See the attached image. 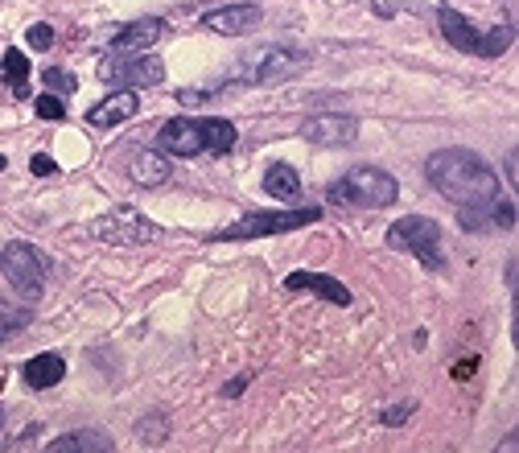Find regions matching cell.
Returning <instances> with one entry per match:
<instances>
[{"label":"cell","instance_id":"cell-1","mask_svg":"<svg viewBox=\"0 0 519 453\" xmlns=\"http://www.w3.org/2000/svg\"><path fill=\"white\" fill-rule=\"evenodd\" d=\"M429 182L458 206V211H491L503 194L499 173L470 149H441L429 157Z\"/></svg>","mask_w":519,"mask_h":453},{"label":"cell","instance_id":"cell-2","mask_svg":"<svg viewBox=\"0 0 519 453\" xmlns=\"http://www.w3.org/2000/svg\"><path fill=\"white\" fill-rule=\"evenodd\" d=\"M330 202H346V206H371V211H384L400 198V186L392 173L384 169H371V165H359L351 169L346 178H338L330 190H326Z\"/></svg>","mask_w":519,"mask_h":453},{"label":"cell","instance_id":"cell-3","mask_svg":"<svg viewBox=\"0 0 519 453\" xmlns=\"http://www.w3.org/2000/svg\"><path fill=\"white\" fill-rule=\"evenodd\" d=\"M305 66H309V58L297 46H260V50H252L244 62H239L235 79L239 83H256V87H276V83L297 79Z\"/></svg>","mask_w":519,"mask_h":453},{"label":"cell","instance_id":"cell-4","mask_svg":"<svg viewBox=\"0 0 519 453\" xmlns=\"http://www.w3.org/2000/svg\"><path fill=\"white\" fill-rule=\"evenodd\" d=\"M437 21H441V33L449 38V46L454 50H466V54H482V58H499L507 46H511V25L503 29H487L482 33L470 17H462L458 9H449V5H441L437 9Z\"/></svg>","mask_w":519,"mask_h":453},{"label":"cell","instance_id":"cell-5","mask_svg":"<svg viewBox=\"0 0 519 453\" xmlns=\"http://www.w3.org/2000/svg\"><path fill=\"white\" fill-rule=\"evenodd\" d=\"M388 248L412 252L425 268H445V248H441V227L425 215H404L388 227Z\"/></svg>","mask_w":519,"mask_h":453},{"label":"cell","instance_id":"cell-6","mask_svg":"<svg viewBox=\"0 0 519 453\" xmlns=\"http://www.w3.org/2000/svg\"><path fill=\"white\" fill-rule=\"evenodd\" d=\"M322 211L318 206H301V211H252L239 223L223 227L215 239H264V235H281V231H297V227H309L318 223Z\"/></svg>","mask_w":519,"mask_h":453},{"label":"cell","instance_id":"cell-7","mask_svg":"<svg viewBox=\"0 0 519 453\" xmlns=\"http://www.w3.org/2000/svg\"><path fill=\"white\" fill-rule=\"evenodd\" d=\"M99 79L120 91L157 87L165 79V66H161V58H149V54H112L99 62Z\"/></svg>","mask_w":519,"mask_h":453},{"label":"cell","instance_id":"cell-8","mask_svg":"<svg viewBox=\"0 0 519 453\" xmlns=\"http://www.w3.org/2000/svg\"><path fill=\"white\" fill-rule=\"evenodd\" d=\"M91 235L103 243H120V248H136V243H153L161 231L141 211H132V206H112L108 215H99L91 223Z\"/></svg>","mask_w":519,"mask_h":453},{"label":"cell","instance_id":"cell-9","mask_svg":"<svg viewBox=\"0 0 519 453\" xmlns=\"http://www.w3.org/2000/svg\"><path fill=\"white\" fill-rule=\"evenodd\" d=\"M0 272L9 276V285L21 297H38L46 285V256L38 248H29V243H9L0 252Z\"/></svg>","mask_w":519,"mask_h":453},{"label":"cell","instance_id":"cell-10","mask_svg":"<svg viewBox=\"0 0 519 453\" xmlns=\"http://www.w3.org/2000/svg\"><path fill=\"white\" fill-rule=\"evenodd\" d=\"M260 21H264L260 5H227V9H215L202 17V25L211 33H223V38H244V33L256 29Z\"/></svg>","mask_w":519,"mask_h":453},{"label":"cell","instance_id":"cell-11","mask_svg":"<svg viewBox=\"0 0 519 453\" xmlns=\"http://www.w3.org/2000/svg\"><path fill=\"white\" fill-rule=\"evenodd\" d=\"M301 136L314 145H351L359 136V120L351 116H314L301 124Z\"/></svg>","mask_w":519,"mask_h":453},{"label":"cell","instance_id":"cell-12","mask_svg":"<svg viewBox=\"0 0 519 453\" xmlns=\"http://www.w3.org/2000/svg\"><path fill=\"white\" fill-rule=\"evenodd\" d=\"M157 141H161V149L173 153V157H198V153H206V149H202L198 120H186V116L165 120L161 132H157Z\"/></svg>","mask_w":519,"mask_h":453},{"label":"cell","instance_id":"cell-13","mask_svg":"<svg viewBox=\"0 0 519 453\" xmlns=\"http://www.w3.org/2000/svg\"><path fill=\"white\" fill-rule=\"evenodd\" d=\"M161 38H165V21L161 17H141V21L124 25L112 38V46H116V54H141V50L157 46Z\"/></svg>","mask_w":519,"mask_h":453},{"label":"cell","instance_id":"cell-14","mask_svg":"<svg viewBox=\"0 0 519 453\" xmlns=\"http://www.w3.org/2000/svg\"><path fill=\"white\" fill-rule=\"evenodd\" d=\"M136 112H141V99H136V91H116V95H108L103 103H95L87 120H91L95 128H116V124L132 120Z\"/></svg>","mask_w":519,"mask_h":453},{"label":"cell","instance_id":"cell-15","mask_svg":"<svg viewBox=\"0 0 519 453\" xmlns=\"http://www.w3.org/2000/svg\"><path fill=\"white\" fill-rule=\"evenodd\" d=\"M285 289H309V293H318L330 305H351V289L338 285L334 276H326V272H289Z\"/></svg>","mask_w":519,"mask_h":453},{"label":"cell","instance_id":"cell-16","mask_svg":"<svg viewBox=\"0 0 519 453\" xmlns=\"http://www.w3.org/2000/svg\"><path fill=\"white\" fill-rule=\"evenodd\" d=\"M169 157L165 153H153V149H141L132 161H128V178L136 186H165L169 182Z\"/></svg>","mask_w":519,"mask_h":453},{"label":"cell","instance_id":"cell-17","mask_svg":"<svg viewBox=\"0 0 519 453\" xmlns=\"http://www.w3.org/2000/svg\"><path fill=\"white\" fill-rule=\"evenodd\" d=\"M198 132H202V149L206 153H231L235 149V124L231 120H223V116H206V120H198Z\"/></svg>","mask_w":519,"mask_h":453},{"label":"cell","instance_id":"cell-18","mask_svg":"<svg viewBox=\"0 0 519 453\" xmlns=\"http://www.w3.org/2000/svg\"><path fill=\"white\" fill-rule=\"evenodd\" d=\"M62 375H66V363H62V355H38V359H29L25 363V383L29 388H54V383H62Z\"/></svg>","mask_w":519,"mask_h":453},{"label":"cell","instance_id":"cell-19","mask_svg":"<svg viewBox=\"0 0 519 453\" xmlns=\"http://www.w3.org/2000/svg\"><path fill=\"white\" fill-rule=\"evenodd\" d=\"M264 190H268L272 198H281V202H293V198L301 194V178H297V169H293V165H285V161L268 165V173H264Z\"/></svg>","mask_w":519,"mask_h":453},{"label":"cell","instance_id":"cell-20","mask_svg":"<svg viewBox=\"0 0 519 453\" xmlns=\"http://www.w3.org/2000/svg\"><path fill=\"white\" fill-rule=\"evenodd\" d=\"M50 453H103V449H112V437L108 433H71V437H58L46 445Z\"/></svg>","mask_w":519,"mask_h":453},{"label":"cell","instance_id":"cell-21","mask_svg":"<svg viewBox=\"0 0 519 453\" xmlns=\"http://www.w3.org/2000/svg\"><path fill=\"white\" fill-rule=\"evenodd\" d=\"M0 71H5V83L17 99L29 95V58L21 50H5V62H0Z\"/></svg>","mask_w":519,"mask_h":453},{"label":"cell","instance_id":"cell-22","mask_svg":"<svg viewBox=\"0 0 519 453\" xmlns=\"http://www.w3.org/2000/svg\"><path fill=\"white\" fill-rule=\"evenodd\" d=\"M29 322H33V309H29V305L0 301V342H5V338H17Z\"/></svg>","mask_w":519,"mask_h":453},{"label":"cell","instance_id":"cell-23","mask_svg":"<svg viewBox=\"0 0 519 453\" xmlns=\"http://www.w3.org/2000/svg\"><path fill=\"white\" fill-rule=\"evenodd\" d=\"M25 42H29V50H50L54 46V29L50 25H29Z\"/></svg>","mask_w":519,"mask_h":453},{"label":"cell","instance_id":"cell-24","mask_svg":"<svg viewBox=\"0 0 519 453\" xmlns=\"http://www.w3.org/2000/svg\"><path fill=\"white\" fill-rule=\"evenodd\" d=\"M42 79H46V87H54V91H75V87H79V79H75L71 71H58V66H54V71H42Z\"/></svg>","mask_w":519,"mask_h":453},{"label":"cell","instance_id":"cell-25","mask_svg":"<svg viewBox=\"0 0 519 453\" xmlns=\"http://www.w3.org/2000/svg\"><path fill=\"white\" fill-rule=\"evenodd\" d=\"M38 116H42V120H62V116H66L62 99H58V95H42V99H38Z\"/></svg>","mask_w":519,"mask_h":453},{"label":"cell","instance_id":"cell-26","mask_svg":"<svg viewBox=\"0 0 519 453\" xmlns=\"http://www.w3.org/2000/svg\"><path fill=\"white\" fill-rule=\"evenodd\" d=\"M29 169L38 173V178H54V173H58L54 157H46V153H38V157H33V161H29Z\"/></svg>","mask_w":519,"mask_h":453},{"label":"cell","instance_id":"cell-27","mask_svg":"<svg viewBox=\"0 0 519 453\" xmlns=\"http://www.w3.org/2000/svg\"><path fill=\"white\" fill-rule=\"evenodd\" d=\"M404 416H412V404H408V400H404V404H392V408H384V416H379V421H384V425H400Z\"/></svg>","mask_w":519,"mask_h":453},{"label":"cell","instance_id":"cell-28","mask_svg":"<svg viewBox=\"0 0 519 453\" xmlns=\"http://www.w3.org/2000/svg\"><path fill=\"white\" fill-rule=\"evenodd\" d=\"M458 379H466V375H474V363H458V371H454Z\"/></svg>","mask_w":519,"mask_h":453},{"label":"cell","instance_id":"cell-29","mask_svg":"<svg viewBox=\"0 0 519 453\" xmlns=\"http://www.w3.org/2000/svg\"><path fill=\"white\" fill-rule=\"evenodd\" d=\"M5 165H9V161H5V157H0V169H5Z\"/></svg>","mask_w":519,"mask_h":453}]
</instances>
